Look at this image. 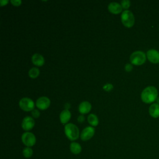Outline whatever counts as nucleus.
<instances>
[{
  "label": "nucleus",
  "instance_id": "9",
  "mask_svg": "<svg viewBox=\"0 0 159 159\" xmlns=\"http://www.w3.org/2000/svg\"><path fill=\"white\" fill-rule=\"evenodd\" d=\"M36 106L40 110L47 109L50 105V100L46 96H42L36 101Z\"/></svg>",
  "mask_w": 159,
  "mask_h": 159
},
{
  "label": "nucleus",
  "instance_id": "3",
  "mask_svg": "<svg viewBox=\"0 0 159 159\" xmlns=\"http://www.w3.org/2000/svg\"><path fill=\"white\" fill-rule=\"evenodd\" d=\"M147 59L146 54L140 50L134 52L130 56V61L132 65L139 66L143 65Z\"/></svg>",
  "mask_w": 159,
  "mask_h": 159
},
{
  "label": "nucleus",
  "instance_id": "17",
  "mask_svg": "<svg viewBox=\"0 0 159 159\" xmlns=\"http://www.w3.org/2000/svg\"><path fill=\"white\" fill-rule=\"evenodd\" d=\"M88 121L89 124L93 127H96L99 124L98 118L97 116L94 114H91L88 116Z\"/></svg>",
  "mask_w": 159,
  "mask_h": 159
},
{
  "label": "nucleus",
  "instance_id": "2",
  "mask_svg": "<svg viewBox=\"0 0 159 159\" xmlns=\"http://www.w3.org/2000/svg\"><path fill=\"white\" fill-rule=\"evenodd\" d=\"M64 130L66 137L71 141H75L80 137V132L78 127L72 123L66 124Z\"/></svg>",
  "mask_w": 159,
  "mask_h": 159
},
{
  "label": "nucleus",
  "instance_id": "24",
  "mask_svg": "<svg viewBox=\"0 0 159 159\" xmlns=\"http://www.w3.org/2000/svg\"><path fill=\"white\" fill-rule=\"evenodd\" d=\"M133 69V66L132 64L130 63H127L125 65V70L127 72H130Z\"/></svg>",
  "mask_w": 159,
  "mask_h": 159
},
{
  "label": "nucleus",
  "instance_id": "11",
  "mask_svg": "<svg viewBox=\"0 0 159 159\" xmlns=\"http://www.w3.org/2000/svg\"><path fill=\"white\" fill-rule=\"evenodd\" d=\"M107 8L110 12L114 14H118L120 12H121L122 11V6L120 4H119L117 2H111L108 5Z\"/></svg>",
  "mask_w": 159,
  "mask_h": 159
},
{
  "label": "nucleus",
  "instance_id": "1",
  "mask_svg": "<svg viewBox=\"0 0 159 159\" xmlns=\"http://www.w3.org/2000/svg\"><path fill=\"white\" fill-rule=\"evenodd\" d=\"M158 94L157 88L153 86H149L143 89L141 93L140 98L142 101L146 104H151L155 101Z\"/></svg>",
  "mask_w": 159,
  "mask_h": 159
},
{
  "label": "nucleus",
  "instance_id": "20",
  "mask_svg": "<svg viewBox=\"0 0 159 159\" xmlns=\"http://www.w3.org/2000/svg\"><path fill=\"white\" fill-rule=\"evenodd\" d=\"M120 5L122 6V8L125 9H127L130 6V1L129 0H123L120 2Z\"/></svg>",
  "mask_w": 159,
  "mask_h": 159
},
{
  "label": "nucleus",
  "instance_id": "19",
  "mask_svg": "<svg viewBox=\"0 0 159 159\" xmlns=\"http://www.w3.org/2000/svg\"><path fill=\"white\" fill-rule=\"evenodd\" d=\"M39 73H40L39 70L37 68H35V67L30 69L28 73L29 77H30L31 78H36L39 75Z\"/></svg>",
  "mask_w": 159,
  "mask_h": 159
},
{
  "label": "nucleus",
  "instance_id": "14",
  "mask_svg": "<svg viewBox=\"0 0 159 159\" xmlns=\"http://www.w3.org/2000/svg\"><path fill=\"white\" fill-rule=\"evenodd\" d=\"M91 109V104L88 101H83L79 105L78 111L81 114H87Z\"/></svg>",
  "mask_w": 159,
  "mask_h": 159
},
{
  "label": "nucleus",
  "instance_id": "4",
  "mask_svg": "<svg viewBox=\"0 0 159 159\" xmlns=\"http://www.w3.org/2000/svg\"><path fill=\"white\" fill-rule=\"evenodd\" d=\"M120 18L121 22L125 27L130 28L134 25L135 17L131 11L129 10H125L123 11L121 14Z\"/></svg>",
  "mask_w": 159,
  "mask_h": 159
},
{
  "label": "nucleus",
  "instance_id": "21",
  "mask_svg": "<svg viewBox=\"0 0 159 159\" xmlns=\"http://www.w3.org/2000/svg\"><path fill=\"white\" fill-rule=\"evenodd\" d=\"M102 88L106 91H110L113 89V85L111 83H106L103 86Z\"/></svg>",
  "mask_w": 159,
  "mask_h": 159
},
{
  "label": "nucleus",
  "instance_id": "18",
  "mask_svg": "<svg viewBox=\"0 0 159 159\" xmlns=\"http://www.w3.org/2000/svg\"><path fill=\"white\" fill-rule=\"evenodd\" d=\"M33 150L31 147H26L23 148L22 150V155L24 158H29L33 155Z\"/></svg>",
  "mask_w": 159,
  "mask_h": 159
},
{
  "label": "nucleus",
  "instance_id": "25",
  "mask_svg": "<svg viewBox=\"0 0 159 159\" xmlns=\"http://www.w3.org/2000/svg\"><path fill=\"white\" fill-rule=\"evenodd\" d=\"M84 117L83 115H80V116H78V122L82 123V122H84Z\"/></svg>",
  "mask_w": 159,
  "mask_h": 159
},
{
  "label": "nucleus",
  "instance_id": "10",
  "mask_svg": "<svg viewBox=\"0 0 159 159\" xmlns=\"http://www.w3.org/2000/svg\"><path fill=\"white\" fill-rule=\"evenodd\" d=\"M35 125L34 119L30 116L25 117L22 122V127L25 131H29L33 129Z\"/></svg>",
  "mask_w": 159,
  "mask_h": 159
},
{
  "label": "nucleus",
  "instance_id": "27",
  "mask_svg": "<svg viewBox=\"0 0 159 159\" xmlns=\"http://www.w3.org/2000/svg\"><path fill=\"white\" fill-rule=\"evenodd\" d=\"M156 101H157V102H156V103H157L158 104H159V97H158V98H157V99Z\"/></svg>",
  "mask_w": 159,
  "mask_h": 159
},
{
  "label": "nucleus",
  "instance_id": "12",
  "mask_svg": "<svg viewBox=\"0 0 159 159\" xmlns=\"http://www.w3.org/2000/svg\"><path fill=\"white\" fill-rule=\"evenodd\" d=\"M32 61L34 65L37 66H42L45 62L43 57L39 53H35L32 57Z\"/></svg>",
  "mask_w": 159,
  "mask_h": 159
},
{
  "label": "nucleus",
  "instance_id": "5",
  "mask_svg": "<svg viewBox=\"0 0 159 159\" xmlns=\"http://www.w3.org/2000/svg\"><path fill=\"white\" fill-rule=\"evenodd\" d=\"M21 140L24 145L28 147L34 146L36 143V137L35 135L30 132H25L22 134Z\"/></svg>",
  "mask_w": 159,
  "mask_h": 159
},
{
  "label": "nucleus",
  "instance_id": "26",
  "mask_svg": "<svg viewBox=\"0 0 159 159\" xmlns=\"http://www.w3.org/2000/svg\"><path fill=\"white\" fill-rule=\"evenodd\" d=\"M8 2H9V1H7V0H1L0 1V4H1L0 6L1 7L6 6Z\"/></svg>",
  "mask_w": 159,
  "mask_h": 159
},
{
  "label": "nucleus",
  "instance_id": "6",
  "mask_svg": "<svg viewBox=\"0 0 159 159\" xmlns=\"http://www.w3.org/2000/svg\"><path fill=\"white\" fill-rule=\"evenodd\" d=\"M19 105L22 110L27 112L34 110L35 106L34 101L29 98H22L19 102Z\"/></svg>",
  "mask_w": 159,
  "mask_h": 159
},
{
  "label": "nucleus",
  "instance_id": "13",
  "mask_svg": "<svg viewBox=\"0 0 159 159\" xmlns=\"http://www.w3.org/2000/svg\"><path fill=\"white\" fill-rule=\"evenodd\" d=\"M148 112L150 116L153 118L159 117V104L157 103L152 104L149 107Z\"/></svg>",
  "mask_w": 159,
  "mask_h": 159
},
{
  "label": "nucleus",
  "instance_id": "16",
  "mask_svg": "<svg viewBox=\"0 0 159 159\" xmlns=\"http://www.w3.org/2000/svg\"><path fill=\"white\" fill-rule=\"evenodd\" d=\"M71 118V112L68 109H64L60 114V122L65 124H66Z\"/></svg>",
  "mask_w": 159,
  "mask_h": 159
},
{
  "label": "nucleus",
  "instance_id": "22",
  "mask_svg": "<svg viewBox=\"0 0 159 159\" xmlns=\"http://www.w3.org/2000/svg\"><path fill=\"white\" fill-rule=\"evenodd\" d=\"M31 114L34 118H38L40 116V112L37 109H34L31 112Z\"/></svg>",
  "mask_w": 159,
  "mask_h": 159
},
{
  "label": "nucleus",
  "instance_id": "23",
  "mask_svg": "<svg viewBox=\"0 0 159 159\" xmlns=\"http://www.w3.org/2000/svg\"><path fill=\"white\" fill-rule=\"evenodd\" d=\"M11 2L14 6H19L22 4V1H20V0H11Z\"/></svg>",
  "mask_w": 159,
  "mask_h": 159
},
{
  "label": "nucleus",
  "instance_id": "15",
  "mask_svg": "<svg viewBox=\"0 0 159 159\" xmlns=\"http://www.w3.org/2000/svg\"><path fill=\"white\" fill-rule=\"evenodd\" d=\"M70 152L74 155H78L82 151V147L81 145L76 142H72L70 145Z\"/></svg>",
  "mask_w": 159,
  "mask_h": 159
},
{
  "label": "nucleus",
  "instance_id": "7",
  "mask_svg": "<svg viewBox=\"0 0 159 159\" xmlns=\"http://www.w3.org/2000/svg\"><path fill=\"white\" fill-rule=\"evenodd\" d=\"M95 130L94 127L88 126L85 127L80 134V138L83 141H87L91 139L94 135Z\"/></svg>",
  "mask_w": 159,
  "mask_h": 159
},
{
  "label": "nucleus",
  "instance_id": "8",
  "mask_svg": "<svg viewBox=\"0 0 159 159\" xmlns=\"http://www.w3.org/2000/svg\"><path fill=\"white\" fill-rule=\"evenodd\" d=\"M147 60L153 64L159 63V52L156 49H150L146 53Z\"/></svg>",
  "mask_w": 159,
  "mask_h": 159
}]
</instances>
